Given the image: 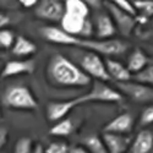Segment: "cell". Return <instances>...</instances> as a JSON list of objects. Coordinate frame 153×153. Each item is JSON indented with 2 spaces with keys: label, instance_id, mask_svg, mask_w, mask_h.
<instances>
[{
  "label": "cell",
  "instance_id": "30bf717a",
  "mask_svg": "<svg viewBox=\"0 0 153 153\" xmlns=\"http://www.w3.org/2000/svg\"><path fill=\"white\" fill-rule=\"evenodd\" d=\"M135 126V119L130 113H121L113 120H110L104 126V134H117L127 135L130 134Z\"/></svg>",
  "mask_w": 153,
  "mask_h": 153
},
{
  "label": "cell",
  "instance_id": "7a4b0ae2",
  "mask_svg": "<svg viewBox=\"0 0 153 153\" xmlns=\"http://www.w3.org/2000/svg\"><path fill=\"white\" fill-rule=\"evenodd\" d=\"M3 104L7 108L31 110L36 109L38 103L31 90L26 86H10L3 96Z\"/></svg>",
  "mask_w": 153,
  "mask_h": 153
},
{
  "label": "cell",
  "instance_id": "3957f363",
  "mask_svg": "<svg viewBox=\"0 0 153 153\" xmlns=\"http://www.w3.org/2000/svg\"><path fill=\"white\" fill-rule=\"evenodd\" d=\"M123 94L104 83L103 81H94L92 83L91 91L80 97H76L75 100L77 105L90 103V102H105V103H118L121 102Z\"/></svg>",
  "mask_w": 153,
  "mask_h": 153
},
{
  "label": "cell",
  "instance_id": "52a82bcc",
  "mask_svg": "<svg viewBox=\"0 0 153 153\" xmlns=\"http://www.w3.org/2000/svg\"><path fill=\"white\" fill-rule=\"evenodd\" d=\"M104 6L108 10V14L111 16L114 23H115L117 28L120 31V33L125 37L130 36L136 27V23H137L136 17L126 14V12H124L123 10H120L113 1L111 3L105 1Z\"/></svg>",
  "mask_w": 153,
  "mask_h": 153
},
{
  "label": "cell",
  "instance_id": "8992f818",
  "mask_svg": "<svg viewBox=\"0 0 153 153\" xmlns=\"http://www.w3.org/2000/svg\"><path fill=\"white\" fill-rule=\"evenodd\" d=\"M117 87L121 94H125L136 103H152L153 102V87L138 83L136 81L117 82Z\"/></svg>",
  "mask_w": 153,
  "mask_h": 153
},
{
  "label": "cell",
  "instance_id": "484cf974",
  "mask_svg": "<svg viewBox=\"0 0 153 153\" xmlns=\"http://www.w3.org/2000/svg\"><path fill=\"white\" fill-rule=\"evenodd\" d=\"M113 3L115 4L120 10H123L124 12L136 17L137 10H136V7H135L132 1H127V0H115V1H113Z\"/></svg>",
  "mask_w": 153,
  "mask_h": 153
},
{
  "label": "cell",
  "instance_id": "6da1fadb",
  "mask_svg": "<svg viewBox=\"0 0 153 153\" xmlns=\"http://www.w3.org/2000/svg\"><path fill=\"white\" fill-rule=\"evenodd\" d=\"M47 76L50 83L59 87H87L92 83V79L81 68L61 54L49 59Z\"/></svg>",
  "mask_w": 153,
  "mask_h": 153
},
{
  "label": "cell",
  "instance_id": "f546056e",
  "mask_svg": "<svg viewBox=\"0 0 153 153\" xmlns=\"http://www.w3.org/2000/svg\"><path fill=\"white\" fill-rule=\"evenodd\" d=\"M70 153H90L83 146H72L70 147Z\"/></svg>",
  "mask_w": 153,
  "mask_h": 153
},
{
  "label": "cell",
  "instance_id": "44dd1931",
  "mask_svg": "<svg viewBox=\"0 0 153 153\" xmlns=\"http://www.w3.org/2000/svg\"><path fill=\"white\" fill-rule=\"evenodd\" d=\"M134 80L138 83L153 87V64H149L141 72L134 75Z\"/></svg>",
  "mask_w": 153,
  "mask_h": 153
},
{
  "label": "cell",
  "instance_id": "9c48e42d",
  "mask_svg": "<svg viewBox=\"0 0 153 153\" xmlns=\"http://www.w3.org/2000/svg\"><path fill=\"white\" fill-rule=\"evenodd\" d=\"M42 37L50 43L61 44V45H79L80 38L74 37L65 32L62 28L55 26H45L39 30Z\"/></svg>",
  "mask_w": 153,
  "mask_h": 153
},
{
  "label": "cell",
  "instance_id": "e0dca14e",
  "mask_svg": "<svg viewBox=\"0 0 153 153\" xmlns=\"http://www.w3.org/2000/svg\"><path fill=\"white\" fill-rule=\"evenodd\" d=\"M129 71L134 75L141 72L145 68L148 66V58L145 54V52L142 49L136 48L134 49L131 54L129 55V59H127V64H126Z\"/></svg>",
  "mask_w": 153,
  "mask_h": 153
},
{
  "label": "cell",
  "instance_id": "d4e9b609",
  "mask_svg": "<svg viewBox=\"0 0 153 153\" xmlns=\"http://www.w3.org/2000/svg\"><path fill=\"white\" fill-rule=\"evenodd\" d=\"M137 11H142L147 16H153V1L152 0H136L132 1Z\"/></svg>",
  "mask_w": 153,
  "mask_h": 153
},
{
  "label": "cell",
  "instance_id": "5bb4252c",
  "mask_svg": "<svg viewBox=\"0 0 153 153\" xmlns=\"http://www.w3.org/2000/svg\"><path fill=\"white\" fill-rule=\"evenodd\" d=\"M105 66L107 71L110 76V80H114L115 82H127L131 81L132 74L129 71L127 66L123 65L120 61L113 60V59H105Z\"/></svg>",
  "mask_w": 153,
  "mask_h": 153
},
{
  "label": "cell",
  "instance_id": "2e32d148",
  "mask_svg": "<svg viewBox=\"0 0 153 153\" xmlns=\"http://www.w3.org/2000/svg\"><path fill=\"white\" fill-rule=\"evenodd\" d=\"M153 149V134L149 130H142L137 134L131 143L130 153H149Z\"/></svg>",
  "mask_w": 153,
  "mask_h": 153
},
{
  "label": "cell",
  "instance_id": "8fae6325",
  "mask_svg": "<svg viewBox=\"0 0 153 153\" xmlns=\"http://www.w3.org/2000/svg\"><path fill=\"white\" fill-rule=\"evenodd\" d=\"M75 107H77L75 98L62 102H50L47 105V118L50 123H58L65 119V117Z\"/></svg>",
  "mask_w": 153,
  "mask_h": 153
},
{
  "label": "cell",
  "instance_id": "4dcf8cb0",
  "mask_svg": "<svg viewBox=\"0 0 153 153\" xmlns=\"http://www.w3.org/2000/svg\"><path fill=\"white\" fill-rule=\"evenodd\" d=\"M9 22H10L9 16L5 14V12H1V15H0V26H1V28L5 27Z\"/></svg>",
  "mask_w": 153,
  "mask_h": 153
},
{
  "label": "cell",
  "instance_id": "d6986e66",
  "mask_svg": "<svg viewBox=\"0 0 153 153\" xmlns=\"http://www.w3.org/2000/svg\"><path fill=\"white\" fill-rule=\"evenodd\" d=\"M83 147L90 153H108L103 137L91 135L83 138Z\"/></svg>",
  "mask_w": 153,
  "mask_h": 153
},
{
  "label": "cell",
  "instance_id": "7402d4cb",
  "mask_svg": "<svg viewBox=\"0 0 153 153\" xmlns=\"http://www.w3.org/2000/svg\"><path fill=\"white\" fill-rule=\"evenodd\" d=\"M16 38L14 32L10 31V30H6V28H3L0 31V47L3 49H9V48H12L16 42Z\"/></svg>",
  "mask_w": 153,
  "mask_h": 153
},
{
  "label": "cell",
  "instance_id": "5b68a950",
  "mask_svg": "<svg viewBox=\"0 0 153 153\" xmlns=\"http://www.w3.org/2000/svg\"><path fill=\"white\" fill-rule=\"evenodd\" d=\"M81 69L92 79L96 81H110V76L107 71L105 61L102 59L98 54L93 52H86L82 58L80 59Z\"/></svg>",
  "mask_w": 153,
  "mask_h": 153
},
{
  "label": "cell",
  "instance_id": "9a60e30c",
  "mask_svg": "<svg viewBox=\"0 0 153 153\" xmlns=\"http://www.w3.org/2000/svg\"><path fill=\"white\" fill-rule=\"evenodd\" d=\"M103 140L108 153H125L130 146V138L124 135L103 134Z\"/></svg>",
  "mask_w": 153,
  "mask_h": 153
},
{
  "label": "cell",
  "instance_id": "4316f807",
  "mask_svg": "<svg viewBox=\"0 0 153 153\" xmlns=\"http://www.w3.org/2000/svg\"><path fill=\"white\" fill-rule=\"evenodd\" d=\"M45 153H70V147L65 142L56 141L52 142L45 148Z\"/></svg>",
  "mask_w": 153,
  "mask_h": 153
},
{
  "label": "cell",
  "instance_id": "1f68e13d",
  "mask_svg": "<svg viewBox=\"0 0 153 153\" xmlns=\"http://www.w3.org/2000/svg\"><path fill=\"white\" fill-rule=\"evenodd\" d=\"M32 153H45V148H43V146L41 143H37L33 148V152Z\"/></svg>",
  "mask_w": 153,
  "mask_h": 153
},
{
  "label": "cell",
  "instance_id": "277c9868",
  "mask_svg": "<svg viewBox=\"0 0 153 153\" xmlns=\"http://www.w3.org/2000/svg\"><path fill=\"white\" fill-rule=\"evenodd\" d=\"M77 47L85 48L90 52L100 55L117 56L124 54L129 45L120 39H82L80 38V43Z\"/></svg>",
  "mask_w": 153,
  "mask_h": 153
},
{
  "label": "cell",
  "instance_id": "7c38bea8",
  "mask_svg": "<svg viewBox=\"0 0 153 153\" xmlns=\"http://www.w3.org/2000/svg\"><path fill=\"white\" fill-rule=\"evenodd\" d=\"M93 26L98 39H110V37L114 36L117 30L115 23L108 12H100L96 15Z\"/></svg>",
  "mask_w": 153,
  "mask_h": 153
},
{
  "label": "cell",
  "instance_id": "cb8c5ba5",
  "mask_svg": "<svg viewBox=\"0 0 153 153\" xmlns=\"http://www.w3.org/2000/svg\"><path fill=\"white\" fill-rule=\"evenodd\" d=\"M152 124H153V104H149L142 110L141 115H140L138 125L141 127H145V126H148Z\"/></svg>",
  "mask_w": 153,
  "mask_h": 153
},
{
  "label": "cell",
  "instance_id": "4fadbf2b",
  "mask_svg": "<svg viewBox=\"0 0 153 153\" xmlns=\"http://www.w3.org/2000/svg\"><path fill=\"white\" fill-rule=\"evenodd\" d=\"M36 69V64L33 60H11L5 64L1 72V77H12L19 75H28L32 74Z\"/></svg>",
  "mask_w": 153,
  "mask_h": 153
},
{
  "label": "cell",
  "instance_id": "ffe728a7",
  "mask_svg": "<svg viewBox=\"0 0 153 153\" xmlns=\"http://www.w3.org/2000/svg\"><path fill=\"white\" fill-rule=\"evenodd\" d=\"M74 123L71 119H62L58 123H55L49 130V134L52 136H58V137H65L72 134L74 131Z\"/></svg>",
  "mask_w": 153,
  "mask_h": 153
},
{
  "label": "cell",
  "instance_id": "ba28073f",
  "mask_svg": "<svg viewBox=\"0 0 153 153\" xmlns=\"http://www.w3.org/2000/svg\"><path fill=\"white\" fill-rule=\"evenodd\" d=\"M34 14L41 20L61 22L64 15H65V4L59 0H42L36 6Z\"/></svg>",
  "mask_w": 153,
  "mask_h": 153
},
{
  "label": "cell",
  "instance_id": "ac0fdd59",
  "mask_svg": "<svg viewBox=\"0 0 153 153\" xmlns=\"http://www.w3.org/2000/svg\"><path fill=\"white\" fill-rule=\"evenodd\" d=\"M11 52L12 54L19 58H27L30 55H33L37 52V45L34 44V42L28 39V38L23 36H19L16 38V42L14 47H12Z\"/></svg>",
  "mask_w": 153,
  "mask_h": 153
},
{
  "label": "cell",
  "instance_id": "603a6c76",
  "mask_svg": "<svg viewBox=\"0 0 153 153\" xmlns=\"http://www.w3.org/2000/svg\"><path fill=\"white\" fill-rule=\"evenodd\" d=\"M33 142L28 137H21L17 140L15 145L14 153H32L33 152Z\"/></svg>",
  "mask_w": 153,
  "mask_h": 153
},
{
  "label": "cell",
  "instance_id": "83f0119b",
  "mask_svg": "<svg viewBox=\"0 0 153 153\" xmlns=\"http://www.w3.org/2000/svg\"><path fill=\"white\" fill-rule=\"evenodd\" d=\"M7 141V130L5 129V127H1L0 129V147L3 148V146H5Z\"/></svg>",
  "mask_w": 153,
  "mask_h": 153
},
{
  "label": "cell",
  "instance_id": "f1b7e54d",
  "mask_svg": "<svg viewBox=\"0 0 153 153\" xmlns=\"http://www.w3.org/2000/svg\"><path fill=\"white\" fill-rule=\"evenodd\" d=\"M38 3H39V1H37V0H21V1H20V4H21L23 7H26V9L37 6Z\"/></svg>",
  "mask_w": 153,
  "mask_h": 153
}]
</instances>
